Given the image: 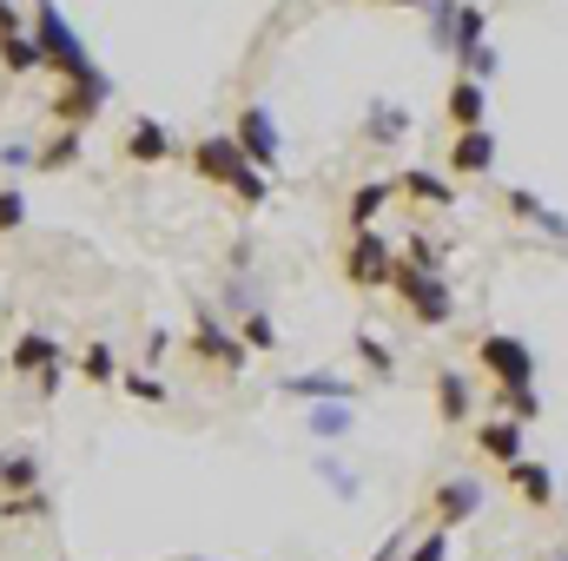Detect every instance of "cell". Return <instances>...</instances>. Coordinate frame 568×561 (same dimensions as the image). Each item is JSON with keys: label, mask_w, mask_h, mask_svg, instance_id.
Masks as SVG:
<instances>
[{"label": "cell", "mask_w": 568, "mask_h": 561, "mask_svg": "<svg viewBox=\"0 0 568 561\" xmlns=\"http://www.w3.org/2000/svg\"><path fill=\"white\" fill-rule=\"evenodd\" d=\"M33 47H40V67L60 73L67 86H113L106 67L87 53V40L73 33V20L60 13V0H33Z\"/></svg>", "instance_id": "cell-1"}, {"label": "cell", "mask_w": 568, "mask_h": 561, "mask_svg": "<svg viewBox=\"0 0 568 561\" xmlns=\"http://www.w3.org/2000/svg\"><path fill=\"white\" fill-rule=\"evenodd\" d=\"M443 113H449V126L456 133H476V126H489V86H476V80H449V93H443Z\"/></svg>", "instance_id": "cell-12"}, {"label": "cell", "mask_w": 568, "mask_h": 561, "mask_svg": "<svg viewBox=\"0 0 568 561\" xmlns=\"http://www.w3.org/2000/svg\"><path fill=\"white\" fill-rule=\"evenodd\" d=\"M304 429H311L317 442H344V436L357 429V404H311V410H304Z\"/></svg>", "instance_id": "cell-20"}, {"label": "cell", "mask_w": 568, "mask_h": 561, "mask_svg": "<svg viewBox=\"0 0 568 561\" xmlns=\"http://www.w3.org/2000/svg\"><path fill=\"white\" fill-rule=\"evenodd\" d=\"M40 489V456L33 449H0V502Z\"/></svg>", "instance_id": "cell-18"}, {"label": "cell", "mask_w": 568, "mask_h": 561, "mask_svg": "<svg viewBox=\"0 0 568 561\" xmlns=\"http://www.w3.org/2000/svg\"><path fill=\"white\" fill-rule=\"evenodd\" d=\"M556 561H568V555H556Z\"/></svg>", "instance_id": "cell-42"}, {"label": "cell", "mask_w": 568, "mask_h": 561, "mask_svg": "<svg viewBox=\"0 0 568 561\" xmlns=\"http://www.w3.org/2000/svg\"><path fill=\"white\" fill-rule=\"evenodd\" d=\"M397 198V185L390 178H364L357 192H351V205H344V218H351V232H377V218H384V205Z\"/></svg>", "instance_id": "cell-15"}, {"label": "cell", "mask_w": 568, "mask_h": 561, "mask_svg": "<svg viewBox=\"0 0 568 561\" xmlns=\"http://www.w3.org/2000/svg\"><path fill=\"white\" fill-rule=\"evenodd\" d=\"M192 357H199V364H212V370H245V364H252L245 337H232V317H225V310H212V304H199V310H192Z\"/></svg>", "instance_id": "cell-6"}, {"label": "cell", "mask_w": 568, "mask_h": 561, "mask_svg": "<svg viewBox=\"0 0 568 561\" xmlns=\"http://www.w3.org/2000/svg\"><path fill=\"white\" fill-rule=\"evenodd\" d=\"M371 561H404V542H384V549H377Z\"/></svg>", "instance_id": "cell-38"}, {"label": "cell", "mask_w": 568, "mask_h": 561, "mask_svg": "<svg viewBox=\"0 0 568 561\" xmlns=\"http://www.w3.org/2000/svg\"><path fill=\"white\" fill-rule=\"evenodd\" d=\"M80 377H87V384H120V357H113L106 337H93V344L80 350Z\"/></svg>", "instance_id": "cell-26"}, {"label": "cell", "mask_w": 568, "mask_h": 561, "mask_svg": "<svg viewBox=\"0 0 568 561\" xmlns=\"http://www.w3.org/2000/svg\"><path fill=\"white\" fill-rule=\"evenodd\" d=\"M317 476H324V489H331L337 502H357V476H351L337 456H317Z\"/></svg>", "instance_id": "cell-32"}, {"label": "cell", "mask_w": 568, "mask_h": 561, "mask_svg": "<svg viewBox=\"0 0 568 561\" xmlns=\"http://www.w3.org/2000/svg\"><path fill=\"white\" fill-rule=\"evenodd\" d=\"M0 172H33V145L7 140V145H0Z\"/></svg>", "instance_id": "cell-36"}, {"label": "cell", "mask_w": 568, "mask_h": 561, "mask_svg": "<svg viewBox=\"0 0 568 561\" xmlns=\"http://www.w3.org/2000/svg\"><path fill=\"white\" fill-rule=\"evenodd\" d=\"M509 218H516V225H536V232H549V238H568V218H562V212H549V205H542L536 192H523V185L509 192Z\"/></svg>", "instance_id": "cell-21"}, {"label": "cell", "mask_w": 568, "mask_h": 561, "mask_svg": "<svg viewBox=\"0 0 568 561\" xmlns=\"http://www.w3.org/2000/svg\"><path fill=\"white\" fill-rule=\"evenodd\" d=\"M239 337H245V350H278V324L265 310H245L239 317Z\"/></svg>", "instance_id": "cell-30"}, {"label": "cell", "mask_w": 568, "mask_h": 561, "mask_svg": "<svg viewBox=\"0 0 568 561\" xmlns=\"http://www.w3.org/2000/svg\"><path fill=\"white\" fill-rule=\"evenodd\" d=\"M371 7H417V0H371Z\"/></svg>", "instance_id": "cell-39"}, {"label": "cell", "mask_w": 568, "mask_h": 561, "mask_svg": "<svg viewBox=\"0 0 568 561\" xmlns=\"http://www.w3.org/2000/svg\"><path fill=\"white\" fill-rule=\"evenodd\" d=\"M476 364L489 370V384L503 390V410L509 422H529L542 410V397H536V350L523 344V337H509V330H489L483 344H476Z\"/></svg>", "instance_id": "cell-2"}, {"label": "cell", "mask_w": 568, "mask_h": 561, "mask_svg": "<svg viewBox=\"0 0 568 561\" xmlns=\"http://www.w3.org/2000/svg\"><path fill=\"white\" fill-rule=\"evenodd\" d=\"M351 350L364 357V370H371V377H397V357H390V344H384V337L357 330V337H351Z\"/></svg>", "instance_id": "cell-29"}, {"label": "cell", "mask_w": 568, "mask_h": 561, "mask_svg": "<svg viewBox=\"0 0 568 561\" xmlns=\"http://www.w3.org/2000/svg\"><path fill=\"white\" fill-rule=\"evenodd\" d=\"M232 140H239V152L252 159V172H265V178L284 165V126H278V113H272V106H258V100H252V106H239Z\"/></svg>", "instance_id": "cell-7"}, {"label": "cell", "mask_w": 568, "mask_h": 561, "mask_svg": "<svg viewBox=\"0 0 568 561\" xmlns=\"http://www.w3.org/2000/svg\"><path fill=\"white\" fill-rule=\"evenodd\" d=\"M7 33H27V13H20V0H0V40Z\"/></svg>", "instance_id": "cell-37"}, {"label": "cell", "mask_w": 568, "mask_h": 561, "mask_svg": "<svg viewBox=\"0 0 568 561\" xmlns=\"http://www.w3.org/2000/svg\"><path fill=\"white\" fill-rule=\"evenodd\" d=\"M0 67L20 80V73H40V47H33V33H7L0 40Z\"/></svg>", "instance_id": "cell-27"}, {"label": "cell", "mask_w": 568, "mask_h": 561, "mask_svg": "<svg viewBox=\"0 0 568 561\" xmlns=\"http://www.w3.org/2000/svg\"><path fill=\"white\" fill-rule=\"evenodd\" d=\"M7 370L33 377V390H40V397H53V390H60V377H67V350H60V337H53V330L27 324V330L13 337V350H7Z\"/></svg>", "instance_id": "cell-5"}, {"label": "cell", "mask_w": 568, "mask_h": 561, "mask_svg": "<svg viewBox=\"0 0 568 561\" xmlns=\"http://www.w3.org/2000/svg\"><path fill=\"white\" fill-rule=\"evenodd\" d=\"M106 100H113V86H60V93L47 100V113H53V126L87 133V126L106 113Z\"/></svg>", "instance_id": "cell-9"}, {"label": "cell", "mask_w": 568, "mask_h": 561, "mask_svg": "<svg viewBox=\"0 0 568 561\" xmlns=\"http://www.w3.org/2000/svg\"><path fill=\"white\" fill-rule=\"evenodd\" d=\"M390 272H397L390 238H384V232H351V245H344V278L357 284V290H390Z\"/></svg>", "instance_id": "cell-8"}, {"label": "cell", "mask_w": 568, "mask_h": 561, "mask_svg": "<svg viewBox=\"0 0 568 561\" xmlns=\"http://www.w3.org/2000/svg\"><path fill=\"white\" fill-rule=\"evenodd\" d=\"M496 152H503V145H496L489 126L456 133V140H449V172H456V178H483V172H496Z\"/></svg>", "instance_id": "cell-13"}, {"label": "cell", "mask_w": 568, "mask_h": 561, "mask_svg": "<svg viewBox=\"0 0 568 561\" xmlns=\"http://www.w3.org/2000/svg\"><path fill=\"white\" fill-rule=\"evenodd\" d=\"M483 496H489V489H483L476 476H449V482H436V496H429V502H436L443 529H456V522H469V516L483 509Z\"/></svg>", "instance_id": "cell-14"}, {"label": "cell", "mask_w": 568, "mask_h": 561, "mask_svg": "<svg viewBox=\"0 0 568 561\" xmlns=\"http://www.w3.org/2000/svg\"><path fill=\"white\" fill-rule=\"evenodd\" d=\"M179 561H212V555H179Z\"/></svg>", "instance_id": "cell-40"}, {"label": "cell", "mask_w": 568, "mask_h": 561, "mask_svg": "<svg viewBox=\"0 0 568 561\" xmlns=\"http://www.w3.org/2000/svg\"><path fill=\"white\" fill-rule=\"evenodd\" d=\"M27 212H33V205H27V192L0 178V238H7V232H20V225H27Z\"/></svg>", "instance_id": "cell-33"}, {"label": "cell", "mask_w": 568, "mask_h": 561, "mask_svg": "<svg viewBox=\"0 0 568 561\" xmlns=\"http://www.w3.org/2000/svg\"><path fill=\"white\" fill-rule=\"evenodd\" d=\"M469 377L463 370H436V417L443 422H469Z\"/></svg>", "instance_id": "cell-25"}, {"label": "cell", "mask_w": 568, "mask_h": 561, "mask_svg": "<svg viewBox=\"0 0 568 561\" xmlns=\"http://www.w3.org/2000/svg\"><path fill=\"white\" fill-rule=\"evenodd\" d=\"M456 73H463V80H476V86H489V80L503 73V53H496V47L483 40V47H469V53L456 60Z\"/></svg>", "instance_id": "cell-28"}, {"label": "cell", "mask_w": 568, "mask_h": 561, "mask_svg": "<svg viewBox=\"0 0 568 561\" xmlns=\"http://www.w3.org/2000/svg\"><path fill=\"white\" fill-rule=\"evenodd\" d=\"M120 159H126V165H165V159H172V133H165V120L140 113V120L126 126V140H120Z\"/></svg>", "instance_id": "cell-11"}, {"label": "cell", "mask_w": 568, "mask_h": 561, "mask_svg": "<svg viewBox=\"0 0 568 561\" xmlns=\"http://www.w3.org/2000/svg\"><path fill=\"white\" fill-rule=\"evenodd\" d=\"M278 397H291V404H357V384L337 370H311V377H278Z\"/></svg>", "instance_id": "cell-10"}, {"label": "cell", "mask_w": 568, "mask_h": 561, "mask_svg": "<svg viewBox=\"0 0 568 561\" xmlns=\"http://www.w3.org/2000/svg\"><path fill=\"white\" fill-rule=\"evenodd\" d=\"M120 390H126L133 404H165V384L145 377V370H120Z\"/></svg>", "instance_id": "cell-34"}, {"label": "cell", "mask_w": 568, "mask_h": 561, "mask_svg": "<svg viewBox=\"0 0 568 561\" xmlns=\"http://www.w3.org/2000/svg\"><path fill=\"white\" fill-rule=\"evenodd\" d=\"M509 482H516V496L529 502V509H549L556 502V476H549V462H509Z\"/></svg>", "instance_id": "cell-19"}, {"label": "cell", "mask_w": 568, "mask_h": 561, "mask_svg": "<svg viewBox=\"0 0 568 561\" xmlns=\"http://www.w3.org/2000/svg\"><path fill=\"white\" fill-rule=\"evenodd\" d=\"M0 370H7V357H0Z\"/></svg>", "instance_id": "cell-41"}, {"label": "cell", "mask_w": 568, "mask_h": 561, "mask_svg": "<svg viewBox=\"0 0 568 561\" xmlns=\"http://www.w3.org/2000/svg\"><path fill=\"white\" fill-rule=\"evenodd\" d=\"M476 449L489 456V462H523V422H509V417H496V422H476Z\"/></svg>", "instance_id": "cell-16"}, {"label": "cell", "mask_w": 568, "mask_h": 561, "mask_svg": "<svg viewBox=\"0 0 568 561\" xmlns=\"http://www.w3.org/2000/svg\"><path fill=\"white\" fill-rule=\"evenodd\" d=\"M390 290L404 297V310H410L424 330H443V324L456 317V290H449V278H443V272H424V265H410V258H397Z\"/></svg>", "instance_id": "cell-4"}, {"label": "cell", "mask_w": 568, "mask_h": 561, "mask_svg": "<svg viewBox=\"0 0 568 561\" xmlns=\"http://www.w3.org/2000/svg\"><path fill=\"white\" fill-rule=\"evenodd\" d=\"M192 172H199V178H212V185H225V192H232L239 205H252V212L272 198V178H265V172H252V159L239 152L232 133H205V140H192Z\"/></svg>", "instance_id": "cell-3"}, {"label": "cell", "mask_w": 568, "mask_h": 561, "mask_svg": "<svg viewBox=\"0 0 568 561\" xmlns=\"http://www.w3.org/2000/svg\"><path fill=\"white\" fill-rule=\"evenodd\" d=\"M483 27H489V13H483L476 0H456V20H449V40H443V47H449V60H463L469 47H483Z\"/></svg>", "instance_id": "cell-23"}, {"label": "cell", "mask_w": 568, "mask_h": 561, "mask_svg": "<svg viewBox=\"0 0 568 561\" xmlns=\"http://www.w3.org/2000/svg\"><path fill=\"white\" fill-rule=\"evenodd\" d=\"M40 516H53L47 489H33V496H7V502H0V522H40Z\"/></svg>", "instance_id": "cell-31"}, {"label": "cell", "mask_w": 568, "mask_h": 561, "mask_svg": "<svg viewBox=\"0 0 568 561\" xmlns=\"http://www.w3.org/2000/svg\"><path fill=\"white\" fill-rule=\"evenodd\" d=\"M404 198H417V205H429V212H449L456 205V185L449 178H436V172H404V178H390Z\"/></svg>", "instance_id": "cell-22"}, {"label": "cell", "mask_w": 568, "mask_h": 561, "mask_svg": "<svg viewBox=\"0 0 568 561\" xmlns=\"http://www.w3.org/2000/svg\"><path fill=\"white\" fill-rule=\"evenodd\" d=\"M364 140L371 145H404L410 140V113H404L397 100H371V113H364Z\"/></svg>", "instance_id": "cell-17"}, {"label": "cell", "mask_w": 568, "mask_h": 561, "mask_svg": "<svg viewBox=\"0 0 568 561\" xmlns=\"http://www.w3.org/2000/svg\"><path fill=\"white\" fill-rule=\"evenodd\" d=\"M404 561H449V529H429V536H424V542H417Z\"/></svg>", "instance_id": "cell-35"}, {"label": "cell", "mask_w": 568, "mask_h": 561, "mask_svg": "<svg viewBox=\"0 0 568 561\" xmlns=\"http://www.w3.org/2000/svg\"><path fill=\"white\" fill-rule=\"evenodd\" d=\"M80 152H87V133H67V126H60L47 145H33V172H73Z\"/></svg>", "instance_id": "cell-24"}]
</instances>
